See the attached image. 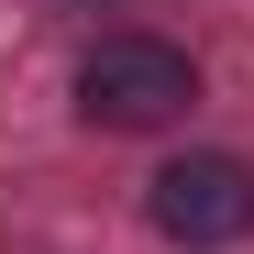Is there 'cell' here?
<instances>
[{
  "label": "cell",
  "mask_w": 254,
  "mask_h": 254,
  "mask_svg": "<svg viewBox=\"0 0 254 254\" xmlns=\"http://www.w3.org/2000/svg\"><path fill=\"white\" fill-rule=\"evenodd\" d=\"M199 100V66L177 45H155V33H111V45H89V66H77V111L100 122V133H155V122H177Z\"/></svg>",
  "instance_id": "cell-1"
},
{
  "label": "cell",
  "mask_w": 254,
  "mask_h": 254,
  "mask_svg": "<svg viewBox=\"0 0 254 254\" xmlns=\"http://www.w3.org/2000/svg\"><path fill=\"white\" fill-rule=\"evenodd\" d=\"M155 232L188 243V254L243 243V232H254V166H243V155H177V166L155 177Z\"/></svg>",
  "instance_id": "cell-2"
}]
</instances>
